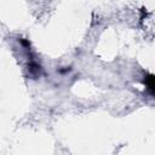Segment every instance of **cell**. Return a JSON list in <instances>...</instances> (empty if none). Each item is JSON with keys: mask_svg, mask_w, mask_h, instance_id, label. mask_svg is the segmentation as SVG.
Here are the masks:
<instances>
[{"mask_svg": "<svg viewBox=\"0 0 155 155\" xmlns=\"http://www.w3.org/2000/svg\"><path fill=\"white\" fill-rule=\"evenodd\" d=\"M144 82H145L148 90L155 96V75H147L144 79Z\"/></svg>", "mask_w": 155, "mask_h": 155, "instance_id": "1", "label": "cell"}]
</instances>
